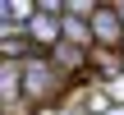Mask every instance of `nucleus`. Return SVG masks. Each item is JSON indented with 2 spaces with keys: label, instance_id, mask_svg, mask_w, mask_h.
Masks as SVG:
<instances>
[{
  "label": "nucleus",
  "instance_id": "obj_2",
  "mask_svg": "<svg viewBox=\"0 0 124 115\" xmlns=\"http://www.w3.org/2000/svg\"><path fill=\"white\" fill-rule=\"evenodd\" d=\"M92 37H97V46H106V51H124V18L115 5H101L97 14H92Z\"/></svg>",
  "mask_w": 124,
  "mask_h": 115
},
{
  "label": "nucleus",
  "instance_id": "obj_1",
  "mask_svg": "<svg viewBox=\"0 0 124 115\" xmlns=\"http://www.w3.org/2000/svg\"><path fill=\"white\" fill-rule=\"evenodd\" d=\"M64 74L55 69V60L51 55H41V51H32L28 60H23V97L32 101V106H55L60 97H64Z\"/></svg>",
  "mask_w": 124,
  "mask_h": 115
}]
</instances>
